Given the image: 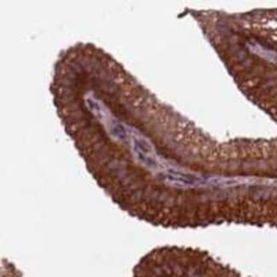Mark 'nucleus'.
<instances>
[{"mask_svg": "<svg viewBox=\"0 0 277 277\" xmlns=\"http://www.w3.org/2000/svg\"><path fill=\"white\" fill-rule=\"evenodd\" d=\"M131 151L135 159L149 170H156L159 163L154 155L151 143L146 138L138 136H132L131 139Z\"/></svg>", "mask_w": 277, "mask_h": 277, "instance_id": "1", "label": "nucleus"}]
</instances>
